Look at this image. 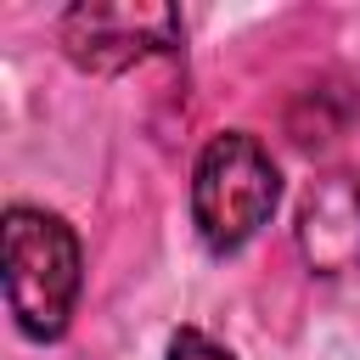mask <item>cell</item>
I'll return each mask as SVG.
<instances>
[{
  "mask_svg": "<svg viewBox=\"0 0 360 360\" xmlns=\"http://www.w3.org/2000/svg\"><path fill=\"white\" fill-rule=\"evenodd\" d=\"M298 253L309 259L315 276L360 270V180L354 174L309 180L298 202Z\"/></svg>",
  "mask_w": 360,
  "mask_h": 360,
  "instance_id": "277c9868",
  "label": "cell"
},
{
  "mask_svg": "<svg viewBox=\"0 0 360 360\" xmlns=\"http://www.w3.org/2000/svg\"><path fill=\"white\" fill-rule=\"evenodd\" d=\"M180 45L174 6H135V0H84L62 11V51L90 73H124L158 51Z\"/></svg>",
  "mask_w": 360,
  "mask_h": 360,
  "instance_id": "3957f363",
  "label": "cell"
},
{
  "mask_svg": "<svg viewBox=\"0 0 360 360\" xmlns=\"http://www.w3.org/2000/svg\"><path fill=\"white\" fill-rule=\"evenodd\" d=\"M276 197H281L276 163L253 135L231 129L202 146L191 180V214H197V236L214 253H236L276 214Z\"/></svg>",
  "mask_w": 360,
  "mask_h": 360,
  "instance_id": "7a4b0ae2",
  "label": "cell"
},
{
  "mask_svg": "<svg viewBox=\"0 0 360 360\" xmlns=\"http://www.w3.org/2000/svg\"><path fill=\"white\" fill-rule=\"evenodd\" d=\"M79 298V236L45 208H6V304L39 343L68 332Z\"/></svg>",
  "mask_w": 360,
  "mask_h": 360,
  "instance_id": "6da1fadb",
  "label": "cell"
},
{
  "mask_svg": "<svg viewBox=\"0 0 360 360\" xmlns=\"http://www.w3.org/2000/svg\"><path fill=\"white\" fill-rule=\"evenodd\" d=\"M169 360H236L231 349H219L214 338H202L197 326H180L174 343H169Z\"/></svg>",
  "mask_w": 360,
  "mask_h": 360,
  "instance_id": "5b68a950",
  "label": "cell"
}]
</instances>
